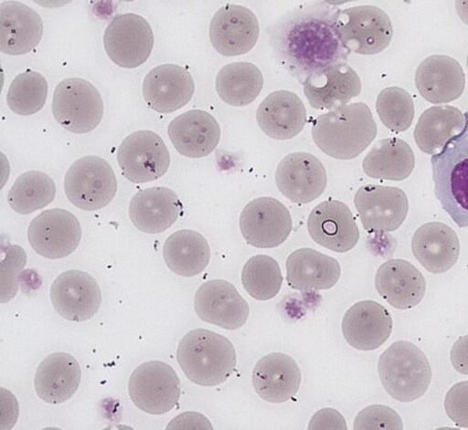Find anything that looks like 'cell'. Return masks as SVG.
<instances>
[{
    "label": "cell",
    "mask_w": 468,
    "mask_h": 430,
    "mask_svg": "<svg viewBox=\"0 0 468 430\" xmlns=\"http://www.w3.org/2000/svg\"><path fill=\"white\" fill-rule=\"evenodd\" d=\"M378 127L363 102H354L315 119L313 139L322 152L333 159L349 161L360 156L375 141Z\"/></svg>",
    "instance_id": "cell-1"
},
{
    "label": "cell",
    "mask_w": 468,
    "mask_h": 430,
    "mask_svg": "<svg viewBox=\"0 0 468 430\" xmlns=\"http://www.w3.org/2000/svg\"><path fill=\"white\" fill-rule=\"evenodd\" d=\"M177 360L186 378L205 387L227 383L237 365L232 342L215 331L203 329L188 331L181 339Z\"/></svg>",
    "instance_id": "cell-2"
},
{
    "label": "cell",
    "mask_w": 468,
    "mask_h": 430,
    "mask_svg": "<svg viewBox=\"0 0 468 430\" xmlns=\"http://www.w3.org/2000/svg\"><path fill=\"white\" fill-rule=\"evenodd\" d=\"M464 130L431 156L435 196L459 227H468V112Z\"/></svg>",
    "instance_id": "cell-3"
},
{
    "label": "cell",
    "mask_w": 468,
    "mask_h": 430,
    "mask_svg": "<svg viewBox=\"0 0 468 430\" xmlns=\"http://www.w3.org/2000/svg\"><path fill=\"white\" fill-rule=\"evenodd\" d=\"M378 372L386 392L400 403L422 397L431 381L428 357L409 341L395 342L382 353Z\"/></svg>",
    "instance_id": "cell-4"
},
{
    "label": "cell",
    "mask_w": 468,
    "mask_h": 430,
    "mask_svg": "<svg viewBox=\"0 0 468 430\" xmlns=\"http://www.w3.org/2000/svg\"><path fill=\"white\" fill-rule=\"evenodd\" d=\"M333 22L346 50L361 56H375L386 50L393 38L390 17L375 5L337 11Z\"/></svg>",
    "instance_id": "cell-5"
},
{
    "label": "cell",
    "mask_w": 468,
    "mask_h": 430,
    "mask_svg": "<svg viewBox=\"0 0 468 430\" xmlns=\"http://www.w3.org/2000/svg\"><path fill=\"white\" fill-rule=\"evenodd\" d=\"M69 201L84 211L101 210L112 202L118 181L111 163L99 156H84L65 175Z\"/></svg>",
    "instance_id": "cell-6"
},
{
    "label": "cell",
    "mask_w": 468,
    "mask_h": 430,
    "mask_svg": "<svg viewBox=\"0 0 468 430\" xmlns=\"http://www.w3.org/2000/svg\"><path fill=\"white\" fill-rule=\"evenodd\" d=\"M52 112L64 130L74 134H88L101 122V95L92 83L84 79H66L54 90Z\"/></svg>",
    "instance_id": "cell-7"
},
{
    "label": "cell",
    "mask_w": 468,
    "mask_h": 430,
    "mask_svg": "<svg viewBox=\"0 0 468 430\" xmlns=\"http://www.w3.org/2000/svg\"><path fill=\"white\" fill-rule=\"evenodd\" d=\"M130 396L137 408L152 415L172 411L180 399V380L167 363L152 361L137 367L129 383Z\"/></svg>",
    "instance_id": "cell-8"
},
{
    "label": "cell",
    "mask_w": 468,
    "mask_h": 430,
    "mask_svg": "<svg viewBox=\"0 0 468 430\" xmlns=\"http://www.w3.org/2000/svg\"><path fill=\"white\" fill-rule=\"evenodd\" d=\"M109 58L126 69L147 62L154 46V34L147 20L135 14L115 16L103 35Z\"/></svg>",
    "instance_id": "cell-9"
},
{
    "label": "cell",
    "mask_w": 468,
    "mask_h": 430,
    "mask_svg": "<svg viewBox=\"0 0 468 430\" xmlns=\"http://www.w3.org/2000/svg\"><path fill=\"white\" fill-rule=\"evenodd\" d=\"M118 163L127 180L143 184L160 179L168 172L170 155L165 142L156 132L139 131L121 143Z\"/></svg>",
    "instance_id": "cell-10"
},
{
    "label": "cell",
    "mask_w": 468,
    "mask_h": 430,
    "mask_svg": "<svg viewBox=\"0 0 468 430\" xmlns=\"http://www.w3.org/2000/svg\"><path fill=\"white\" fill-rule=\"evenodd\" d=\"M27 237L36 253L48 259L69 257L80 245V223L71 212L50 209L30 222Z\"/></svg>",
    "instance_id": "cell-11"
},
{
    "label": "cell",
    "mask_w": 468,
    "mask_h": 430,
    "mask_svg": "<svg viewBox=\"0 0 468 430\" xmlns=\"http://www.w3.org/2000/svg\"><path fill=\"white\" fill-rule=\"evenodd\" d=\"M355 205L364 229L368 233H392L409 215L406 194L394 186L367 184L356 194Z\"/></svg>",
    "instance_id": "cell-12"
},
{
    "label": "cell",
    "mask_w": 468,
    "mask_h": 430,
    "mask_svg": "<svg viewBox=\"0 0 468 430\" xmlns=\"http://www.w3.org/2000/svg\"><path fill=\"white\" fill-rule=\"evenodd\" d=\"M248 245L259 249L282 246L292 232V217L285 205L275 198L254 199L242 210L239 221Z\"/></svg>",
    "instance_id": "cell-13"
},
{
    "label": "cell",
    "mask_w": 468,
    "mask_h": 430,
    "mask_svg": "<svg viewBox=\"0 0 468 430\" xmlns=\"http://www.w3.org/2000/svg\"><path fill=\"white\" fill-rule=\"evenodd\" d=\"M260 26L257 16L242 5L229 4L216 12L209 27L212 46L224 57H239L257 45Z\"/></svg>",
    "instance_id": "cell-14"
},
{
    "label": "cell",
    "mask_w": 468,
    "mask_h": 430,
    "mask_svg": "<svg viewBox=\"0 0 468 430\" xmlns=\"http://www.w3.org/2000/svg\"><path fill=\"white\" fill-rule=\"evenodd\" d=\"M51 301L60 317L71 322H85L100 310L101 288L88 272L69 270L53 282Z\"/></svg>",
    "instance_id": "cell-15"
},
{
    "label": "cell",
    "mask_w": 468,
    "mask_h": 430,
    "mask_svg": "<svg viewBox=\"0 0 468 430\" xmlns=\"http://www.w3.org/2000/svg\"><path fill=\"white\" fill-rule=\"evenodd\" d=\"M276 184L279 191L292 203L309 204L319 198L326 189L325 167L313 154L292 153L279 163Z\"/></svg>",
    "instance_id": "cell-16"
},
{
    "label": "cell",
    "mask_w": 468,
    "mask_h": 430,
    "mask_svg": "<svg viewBox=\"0 0 468 430\" xmlns=\"http://www.w3.org/2000/svg\"><path fill=\"white\" fill-rule=\"evenodd\" d=\"M194 308L199 319L228 330H239L250 316V308L239 290L225 280H211L197 289Z\"/></svg>",
    "instance_id": "cell-17"
},
{
    "label": "cell",
    "mask_w": 468,
    "mask_h": 430,
    "mask_svg": "<svg viewBox=\"0 0 468 430\" xmlns=\"http://www.w3.org/2000/svg\"><path fill=\"white\" fill-rule=\"evenodd\" d=\"M308 233L315 244L336 253L351 251L360 239L350 208L334 199L319 204L312 211L308 217Z\"/></svg>",
    "instance_id": "cell-18"
},
{
    "label": "cell",
    "mask_w": 468,
    "mask_h": 430,
    "mask_svg": "<svg viewBox=\"0 0 468 430\" xmlns=\"http://www.w3.org/2000/svg\"><path fill=\"white\" fill-rule=\"evenodd\" d=\"M361 79L345 63L314 70L303 83L310 106L318 110H335L361 94Z\"/></svg>",
    "instance_id": "cell-19"
},
{
    "label": "cell",
    "mask_w": 468,
    "mask_h": 430,
    "mask_svg": "<svg viewBox=\"0 0 468 430\" xmlns=\"http://www.w3.org/2000/svg\"><path fill=\"white\" fill-rule=\"evenodd\" d=\"M196 82L179 65L157 66L144 78L143 95L148 106L159 113H173L190 102Z\"/></svg>",
    "instance_id": "cell-20"
},
{
    "label": "cell",
    "mask_w": 468,
    "mask_h": 430,
    "mask_svg": "<svg viewBox=\"0 0 468 430\" xmlns=\"http://www.w3.org/2000/svg\"><path fill=\"white\" fill-rule=\"evenodd\" d=\"M342 330L350 347L360 351H374L390 338L393 320L390 312L378 302L364 300L346 312Z\"/></svg>",
    "instance_id": "cell-21"
},
{
    "label": "cell",
    "mask_w": 468,
    "mask_h": 430,
    "mask_svg": "<svg viewBox=\"0 0 468 430\" xmlns=\"http://www.w3.org/2000/svg\"><path fill=\"white\" fill-rule=\"evenodd\" d=\"M44 23L34 9L20 2L0 4V51L24 56L40 44Z\"/></svg>",
    "instance_id": "cell-22"
},
{
    "label": "cell",
    "mask_w": 468,
    "mask_h": 430,
    "mask_svg": "<svg viewBox=\"0 0 468 430\" xmlns=\"http://www.w3.org/2000/svg\"><path fill=\"white\" fill-rule=\"evenodd\" d=\"M375 286L382 299L399 310L418 306L427 292V282L420 270L404 259H390L382 264L377 271Z\"/></svg>",
    "instance_id": "cell-23"
},
{
    "label": "cell",
    "mask_w": 468,
    "mask_h": 430,
    "mask_svg": "<svg viewBox=\"0 0 468 430\" xmlns=\"http://www.w3.org/2000/svg\"><path fill=\"white\" fill-rule=\"evenodd\" d=\"M168 136L181 155L190 159H202L214 152L218 147L221 130L218 121L210 113L190 110L180 114L170 122Z\"/></svg>",
    "instance_id": "cell-24"
},
{
    "label": "cell",
    "mask_w": 468,
    "mask_h": 430,
    "mask_svg": "<svg viewBox=\"0 0 468 430\" xmlns=\"http://www.w3.org/2000/svg\"><path fill=\"white\" fill-rule=\"evenodd\" d=\"M419 93L431 104H448L460 99L465 89V74L458 60L448 56H431L416 71Z\"/></svg>",
    "instance_id": "cell-25"
},
{
    "label": "cell",
    "mask_w": 468,
    "mask_h": 430,
    "mask_svg": "<svg viewBox=\"0 0 468 430\" xmlns=\"http://www.w3.org/2000/svg\"><path fill=\"white\" fill-rule=\"evenodd\" d=\"M302 383L299 365L291 356L271 353L261 359L252 372L255 392L271 404H283L296 396Z\"/></svg>",
    "instance_id": "cell-26"
},
{
    "label": "cell",
    "mask_w": 468,
    "mask_h": 430,
    "mask_svg": "<svg viewBox=\"0 0 468 430\" xmlns=\"http://www.w3.org/2000/svg\"><path fill=\"white\" fill-rule=\"evenodd\" d=\"M184 205L177 194L167 187H150L132 198L129 215L133 226L143 233L165 232L179 219Z\"/></svg>",
    "instance_id": "cell-27"
},
{
    "label": "cell",
    "mask_w": 468,
    "mask_h": 430,
    "mask_svg": "<svg viewBox=\"0 0 468 430\" xmlns=\"http://www.w3.org/2000/svg\"><path fill=\"white\" fill-rule=\"evenodd\" d=\"M411 249L425 269L440 275L457 264L461 245L457 233L452 227L441 222H431L417 229Z\"/></svg>",
    "instance_id": "cell-28"
},
{
    "label": "cell",
    "mask_w": 468,
    "mask_h": 430,
    "mask_svg": "<svg viewBox=\"0 0 468 430\" xmlns=\"http://www.w3.org/2000/svg\"><path fill=\"white\" fill-rule=\"evenodd\" d=\"M257 121L267 136L276 141H290L305 127L306 108L296 94L277 90L267 96L260 105Z\"/></svg>",
    "instance_id": "cell-29"
},
{
    "label": "cell",
    "mask_w": 468,
    "mask_h": 430,
    "mask_svg": "<svg viewBox=\"0 0 468 430\" xmlns=\"http://www.w3.org/2000/svg\"><path fill=\"white\" fill-rule=\"evenodd\" d=\"M81 375L80 365L74 356L52 353L41 362L36 372V393L47 404H64L75 395Z\"/></svg>",
    "instance_id": "cell-30"
},
{
    "label": "cell",
    "mask_w": 468,
    "mask_h": 430,
    "mask_svg": "<svg viewBox=\"0 0 468 430\" xmlns=\"http://www.w3.org/2000/svg\"><path fill=\"white\" fill-rule=\"evenodd\" d=\"M340 275L342 267L335 258L309 247L296 250L287 259V280L296 290L330 289Z\"/></svg>",
    "instance_id": "cell-31"
},
{
    "label": "cell",
    "mask_w": 468,
    "mask_h": 430,
    "mask_svg": "<svg viewBox=\"0 0 468 430\" xmlns=\"http://www.w3.org/2000/svg\"><path fill=\"white\" fill-rule=\"evenodd\" d=\"M163 257L167 267L176 275L192 278L207 268L211 252L202 234L184 229L169 236L163 247Z\"/></svg>",
    "instance_id": "cell-32"
},
{
    "label": "cell",
    "mask_w": 468,
    "mask_h": 430,
    "mask_svg": "<svg viewBox=\"0 0 468 430\" xmlns=\"http://www.w3.org/2000/svg\"><path fill=\"white\" fill-rule=\"evenodd\" d=\"M465 115L452 106L431 107L419 119L415 142L422 152L431 156L441 152L449 141L464 130Z\"/></svg>",
    "instance_id": "cell-33"
},
{
    "label": "cell",
    "mask_w": 468,
    "mask_h": 430,
    "mask_svg": "<svg viewBox=\"0 0 468 430\" xmlns=\"http://www.w3.org/2000/svg\"><path fill=\"white\" fill-rule=\"evenodd\" d=\"M415 154L409 143L399 138H388L374 145L363 161L369 178L404 181L415 169Z\"/></svg>",
    "instance_id": "cell-34"
},
{
    "label": "cell",
    "mask_w": 468,
    "mask_h": 430,
    "mask_svg": "<svg viewBox=\"0 0 468 430\" xmlns=\"http://www.w3.org/2000/svg\"><path fill=\"white\" fill-rule=\"evenodd\" d=\"M264 86L262 72L252 63H232L218 71L216 88L220 99L233 107L252 104Z\"/></svg>",
    "instance_id": "cell-35"
},
{
    "label": "cell",
    "mask_w": 468,
    "mask_h": 430,
    "mask_svg": "<svg viewBox=\"0 0 468 430\" xmlns=\"http://www.w3.org/2000/svg\"><path fill=\"white\" fill-rule=\"evenodd\" d=\"M57 195V186L51 177L41 172L20 175L8 194V204L17 214L27 215L44 209Z\"/></svg>",
    "instance_id": "cell-36"
},
{
    "label": "cell",
    "mask_w": 468,
    "mask_h": 430,
    "mask_svg": "<svg viewBox=\"0 0 468 430\" xmlns=\"http://www.w3.org/2000/svg\"><path fill=\"white\" fill-rule=\"evenodd\" d=\"M241 281L247 293L254 299L266 301L275 299L282 288L281 266L269 256L249 259L242 269Z\"/></svg>",
    "instance_id": "cell-37"
},
{
    "label": "cell",
    "mask_w": 468,
    "mask_h": 430,
    "mask_svg": "<svg viewBox=\"0 0 468 430\" xmlns=\"http://www.w3.org/2000/svg\"><path fill=\"white\" fill-rule=\"evenodd\" d=\"M48 97V82L37 71L27 70L16 76L10 84L7 104L12 112L33 115L45 107Z\"/></svg>",
    "instance_id": "cell-38"
},
{
    "label": "cell",
    "mask_w": 468,
    "mask_h": 430,
    "mask_svg": "<svg viewBox=\"0 0 468 430\" xmlns=\"http://www.w3.org/2000/svg\"><path fill=\"white\" fill-rule=\"evenodd\" d=\"M376 110L382 124L394 132L410 129L415 118V105L407 90L398 87L382 89L377 99Z\"/></svg>",
    "instance_id": "cell-39"
},
{
    "label": "cell",
    "mask_w": 468,
    "mask_h": 430,
    "mask_svg": "<svg viewBox=\"0 0 468 430\" xmlns=\"http://www.w3.org/2000/svg\"><path fill=\"white\" fill-rule=\"evenodd\" d=\"M2 259V304L14 299L20 288V274L26 267V251L19 246H10L3 250Z\"/></svg>",
    "instance_id": "cell-40"
},
{
    "label": "cell",
    "mask_w": 468,
    "mask_h": 430,
    "mask_svg": "<svg viewBox=\"0 0 468 430\" xmlns=\"http://www.w3.org/2000/svg\"><path fill=\"white\" fill-rule=\"evenodd\" d=\"M404 428L402 419L390 407L381 404L369 405L357 414L354 429H394Z\"/></svg>",
    "instance_id": "cell-41"
},
{
    "label": "cell",
    "mask_w": 468,
    "mask_h": 430,
    "mask_svg": "<svg viewBox=\"0 0 468 430\" xmlns=\"http://www.w3.org/2000/svg\"><path fill=\"white\" fill-rule=\"evenodd\" d=\"M445 410L455 425L468 428V381L454 384L447 393Z\"/></svg>",
    "instance_id": "cell-42"
},
{
    "label": "cell",
    "mask_w": 468,
    "mask_h": 430,
    "mask_svg": "<svg viewBox=\"0 0 468 430\" xmlns=\"http://www.w3.org/2000/svg\"><path fill=\"white\" fill-rule=\"evenodd\" d=\"M309 430L313 429H343L346 430L344 416L335 409L325 408L317 412L310 421Z\"/></svg>",
    "instance_id": "cell-43"
},
{
    "label": "cell",
    "mask_w": 468,
    "mask_h": 430,
    "mask_svg": "<svg viewBox=\"0 0 468 430\" xmlns=\"http://www.w3.org/2000/svg\"><path fill=\"white\" fill-rule=\"evenodd\" d=\"M168 429H214L208 419L197 412H186L172 421L167 426Z\"/></svg>",
    "instance_id": "cell-44"
},
{
    "label": "cell",
    "mask_w": 468,
    "mask_h": 430,
    "mask_svg": "<svg viewBox=\"0 0 468 430\" xmlns=\"http://www.w3.org/2000/svg\"><path fill=\"white\" fill-rule=\"evenodd\" d=\"M450 360L455 371L468 375V335L455 341L450 353Z\"/></svg>",
    "instance_id": "cell-45"
},
{
    "label": "cell",
    "mask_w": 468,
    "mask_h": 430,
    "mask_svg": "<svg viewBox=\"0 0 468 430\" xmlns=\"http://www.w3.org/2000/svg\"><path fill=\"white\" fill-rule=\"evenodd\" d=\"M455 9L460 19L468 26V2H455Z\"/></svg>",
    "instance_id": "cell-46"
},
{
    "label": "cell",
    "mask_w": 468,
    "mask_h": 430,
    "mask_svg": "<svg viewBox=\"0 0 468 430\" xmlns=\"http://www.w3.org/2000/svg\"><path fill=\"white\" fill-rule=\"evenodd\" d=\"M467 68H468V56H467Z\"/></svg>",
    "instance_id": "cell-47"
}]
</instances>
